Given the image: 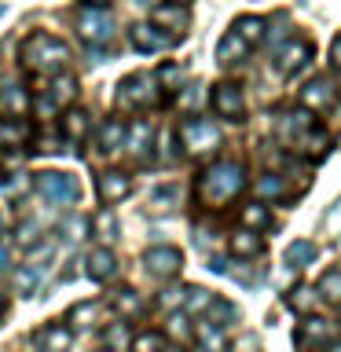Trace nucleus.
<instances>
[{"instance_id": "nucleus-22", "label": "nucleus", "mask_w": 341, "mask_h": 352, "mask_svg": "<svg viewBox=\"0 0 341 352\" xmlns=\"http://www.w3.org/2000/svg\"><path fill=\"white\" fill-rule=\"evenodd\" d=\"M92 235L103 242V246H110V242L118 239V217H114V209H110V206H103L92 217Z\"/></svg>"}, {"instance_id": "nucleus-52", "label": "nucleus", "mask_w": 341, "mask_h": 352, "mask_svg": "<svg viewBox=\"0 0 341 352\" xmlns=\"http://www.w3.org/2000/svg\"><path fill=\"white\" fill-rule=\"evenodd\" d=\"M110 0H85V8H107Z\"/></svg>"}, {"instance_id": "nucleus-3", "label": "nucleus", "mask_w": 341, "mask_h": 352, "mask_svg": "<svg viewBox=\"0 0 341 352\" xmlns=\"http://www.w3.org/2000/svg\"><path fill=\"white\" fill-rule=\"evenodd\" d=\"M33 187H37V195L44 202L52 206H77L81 202V184H77V176L70 173H37L33 176Z\"/></svg>"}, {"instance_id": "nucleus-44", "label": "nucleus", "mask_w": 341, "mask_h": 352, "mask_svg": "<svg viewBox=\"0 0 341 352\" xmlns=\"http://www.w3.org/2000/svg\"><path fill=\"white\" fill-rule=\"evenodd\" d=\"M301 147L308 151V154H323L327 147H330V136H327V132L323 129H316V132H308V136H301Z\"/></svg>"}, {"instance_id": "nucleus-6", "label": "nucleus", "mask_w": 341, "mask_h": 352, "mask_svg": "<svg viewBox=\"0 0 341 352\" xmlns=\"http://www.w3.org/2000/svg\"><path fill=\"white\" fill-rule=\"evenodd\" d=\"M180 140H184V147L191 154H206V151H213L220 143V129L213 125V121H206V118H187L180 125Z\"/></svg>"}, {"instance_id": "nucleus-2", "label": "nucleus", "mask_w": 341, "mask_h": 352, "mask_svg": "<svg viewBox=\"0 0 341 352\" xmlns=\"http://www.w3.org/2000/svg\"><path fill=\"white\" fill-rule=\"evenodd\" d=\"M70 63V44L52 33H33L22 41V66L33 74H63Z\"/></svg>"}, {"instance_id": "nucleus-8", "label": "nucleus", "mask_w": 341, "mask_h": 352, "mask_svg": "<svg viewBox=\"0 0 341 352\" xmlns=\"http://www.w3.org/2000/svg\"><path fill=\"white\" fill-rule=\"evenodd\" d=\"M308 63H312V44L301 41V37H294V41L279 44V52H275V66H279V70H283L286 77L301 74Z\"/></svg>"}, {"instance_id": "nucleus-17", "label": "nucleus", "mask_w": 341, "mask_h": 352, "mask_svg": "<svg viewBox=\"0 0 341 352\" xmlns=\"http://www.w3.org/2000/svg\"><path fill=\"white\" fill-rule=\"evenodd\" d=\"M151 140H154V129L151 121H132V125H125V151L136 154V158H143V154L151 151Z\"/></svg>"}, {"instance_id": "nucleus-11", "label": "nucleus", "mask_w": 341, "mask_h": 352, "mask_svg": "<svg viewBox=\"0 0 341 352\" xmlns=\"http://www.w3.org/2000/svg\"><path fill=\"white\" fill-rule=\"evenodd\" d=\"M74 341V330L66 323H48L41 327L37 334H33V345H37V352H66Z\"/></svg>"}, {"instance_id": "nucleus-26", "label": "nucleus", "mask_w": 341, "mask_h": 352, "mask_svg": "<svg viewBox=\"0 0 341 352\" xmlns=\"http://www.w3.org/2000/svg\"><path fill=\"white\" fill-rule=\"evenodd\" d=\"M228 250L235 253V257H257V253H261V239L253 235L250 228H242V231H235V235L228 239Z\"/></svg>"}, {"instance_id": "nucleus-33", "label": "nucleus", "mask_w": 341, "mask_h": 352, "mask_svg": "<svg viewBox=\"0 0 341 352\" xmlns=\"http://www.w3.org/2000/svg\"><path fill=\"white\" fill-rule=\"evenodd\" d=\"M319 297H323V301H334V305H341V272L338 268H330L323 279H319Z\"/></svg>"}, {"instance_id": "nucleus-48", "label": "nucleus", "mask_w": 341, "mask_h": 352, "mask_svg": "<svg viewBox=\"0 0 341 352\" xmlns=\"http://www.w3.org/2000/svg\"><path fill=\"white\" fill-rule=\"evenodd\" d=\"M154 81H162L165 88H173L176 81H180V66H176V63H165V66H158V74H154Z\"/></svg>"}, {"instance_id": "nucleus-9", "label": "nucleus", "mask_w": 341, "mask_h": 352, "mask_svg": "<svg viewBox=\"0 0 341 352\" xmlns=\"http://www.w3.org/2000/svg\"><path fill=\"white\" fill-rule=\"evenodd\" d=\"M213 110H217V118H224V121H242V114H246L242 88L231 85V81H220L213 88Z\"/></svg>"}, {"instance_id": "nucleus-13", "label": "nucleus", "mask_w": 341, "mask_h": 352, "mask_svg": "<svg viewBox=\"0 0 341 352\" xmlns=\"http://www.w3.org/2000/svg\"><path fill=\"white\" fill-rule=\"evenodd\" d=\"M96 187H99V198L110 206V202H121L129 191H132V180L121 169H107V173H99V180H96Z\"/></svg>"}, {"instance_id": "nucleus-29", "label": "nucleus", "mask_w": 341, "mask_h": 352, "mask_svg": "<svg viewBox=\"0 0 341 352\" xmlns=\"http://www.w3.org/2000/svg\"><path fill=\"white\" fill-rule=\"evenodd\" d=\"M96 316H99V305H96V301H81V305L70 308V316H66V327H70V330H85V327L96 323Z\"/></svg>"}, {"instance_id": "nucleus-47", "label": "nucleus", "mask_w": 341, "mask_h": 352, "mask_svg": "<svg viewBox=\"0 0 341 352\" xmlns=\"http://www.w3.org/2000/svg\"><path fill=\"white\" fill-rule=\"evenodd\" d=\"M85 220L81 217H66V228L59 224V231H66V242H77V239H85Z\"/></svg>"}, {"instance_id": "nucleus-40", "label": "nucleus", "mask_w": 341, "mask_h": 352, "mask_svg": "<svg viewBox=\"0 0 341 352\" xmlns=\"http://www.w3.org/2000/svg\"><path fill=\"white\" fill-rule=\"evenodd\" d=\"M33 184V176H26V173H15V176H0V187H4V195L8 198H19L26 187Z\"/></svg>"}, {"instance_id": "nucleus-15", "label": "nucleus", "mask_w": 341, "mask_h": 352, "mask_svg": "<svg viewBox=\"0 0 341 352\" xmlns=\"http://www.w3.org/2000/svg\"><path fill=\"white\" fill-rule=\"evenodd\" d=\"M334 103V85L327 81V77H316V81H308L301 88V107L305 110H327Z\"/></svg>"}, {"instance_id": "nucleus-45", "label": "nucleus", "mask_w": 341, "mask_h": 352, "mask_svg": "<svg viewBox=\"0 0 341 352\" xmlns=\"http://www.w3.org/2000/svg\"><path fill=\"white\" fill-rule=\"evenodd\" d=\"M15 239H19V246H30V242H37V239H41L37 220H22V224L15 228Z\"/></svg>"}, {"instance_id": "nucleus-43", "label": "nucleus", "mask_w": 341, "mask_h": 352, "mask_svg": "<svg viewBox=\"0 0 341 352\" xmlns=\"http://www.w3.org/2000/svg\"><path fill=\"white\" fill-rule=\"evenodd\" d=\"M30 110H33V114H37L41 121H52L55 114H59V103H55V99H52L48 92H44V96L33 99V107H30Z\"/></svg>"}, {"instance_id": "nucleus-32", "label": "nucleus", "mask_w": 341, "mask_h": 352, "mask_svg": "<svg viewBox=\"0 0 341 352\" xmlns=\"http://www.w3.org/2000/svg\"><path fill=\"white\" fill-rule=\"evenodd\" d=\"M231 33H239V37L253 48V44H261V41H264V19L246 15V19H239V22H235V30H231Z\"/></svg>"}, {"instance_id": "nucleus-25", "label": "nucleus", "mask_w": 341, "mask_h": 352, "mask_svg": "<svg viewBox=\"0 0 341 352\" xmlns=\"http://www.w3.org/2000/svg\"><path fill=\"white\" fill-rule=\"evenodd\" d=\"M165 334H169L176 345H191V341H195V327H191V319H187V312H169Z\"/></svg>"}, {"instance_id": "nucleus-51", "label": "nucleus", "mask_w": 341, "mask_h": 352, "mask_svg": "<svg viewBox=\"0 0 341 352\" xmlns=\"http://www.w3.org/2000/svg\"><path fill=\"white\" fill-rule=\"evenodd\" d=\"M330 55H334V63H338V66H341V37H338V41H334V52H330Z\"/></svg>"}, {"instance_id": "nucleus-39", "label": "nucleus", "mask_w": 341, "mask_h": 352, "mask_svg": "<svg viewBox=\"0 0 341 352\" xmlns=\"http://www.w3.org/2000/svg\"><path fill=\"white\" fill-rule=\"evenodd\" d=\"M242 224L253 228V231H261V228L272 224V217H268V209H264V206H246V209H242Z\"/></svg>"}, {"instance_id": "nucleus-28", "label": "nucleus", "mask_w": 341, "mask_h": 352, "mask_svg": "<svg viewBox=\"0 0 341 352\" xmlns=\"http://www.w3.org/2000/svg\"><path fill=\"white\" fill-rule=\"evenodd\" d=\"M41 275H44L41 264H22V268L15 272V294H22V297H33V290L41 286Z\"/></svg>"}, {"instance_id": "nucleus-57", "label": "nucleus", "mask_w": 341, "mask_h": 352, "mask_svg": "<svg viewBox=\"0 0 341 352\" xmlns=\"http://www.w3.org/2000/svg\"><path fill=\"white\" fill-rule=\"evenodd\" d=\"M0 228H4V217H0Z\"/></svg>"}, {"instance_id": "nucleus-55", "label": "nucleus", "mask_w": 341, "mask_h": 352, "mask_svg": "<svg viewBox=\"0 0 341 352\" xmlns=\"http://www.w3.org/2000/svg\"><path fill=\"white\" fill-rule=\"evenodd\" d=\"M165 352H184V349H165Z\"/></svg>"}, {"instance_id": "nucleus-4", "label": "nucleus", "mask_w": 341, "mask_h": 352, "mask_svg": "<svg viewBox=\"0 0 341 352\" xmlns=\"http://www.w3.org/2000/svg\"><path fill=\"white\" fill-rule=\"evenodd\" d=\"M158 81L151 74H129L125 81L118 85V103L125 110H143L151 103H158Z\"/></svg>"}, {"instance_id": "nucleus-38", "label": "nucleus", "mask_w": 341, "mask_h": 352, "mask_svg": "<svg viewBox=\"0 0 341 352\" xmlns=\"http://www.w3.org/2000/svg\"><path fill=\"white\" fill-rule=\"evenodd\" d=\"M213 305V294L202 290V286H187V297H184V308L187 312H206Z\"/></svg>"}, {"instance_id": "nucleus-18", "label": "nucleus", "mask_w": 341, "mask_h": 352, "mask_svg": "<svg viewBox=\"0 0 341 352\" xmlns=\"http://www.w3.org/2000/svg\"><path fill=\"white\" fill-rule=\"evenodd\" d=\"M125 147V121L121 118H107L103 125H99V151L103 154H118Z\"/></svg>"}, {"instance_id": "nucleus-42", "label": "nucleus", "mask_w": 341, "mask_h": 352, "mask_svg": "<svg viewBox=\"0 0 341 352\" xmlns=\"http://www.w3.org/2000/svg\"><path fill=\"white\" fill-rule=\"evenodd\" d=\"M30 132H26V125H22V121H0V143H22L26 140Z\"/></svg>"}, {"instance_id": "nucleus-46", "label": "nucleus", "mask_w": 341, "mask_h": 352, "mask_svg": "<svg viewBox=\"0 0 341 352\" xmlns=\"http://www.w3.org/2000/svg\"><path fill=\"white\" fill-rule=\"evenodd\" d=\"M107 349L110 352H114V349H121V345H125V338H129V327L125 323H114V327H107Z\"/></svg>"}, {"instance_id": "nucleus-12", "label": "nucleus", "mask_w": 341, "mask_h": 352, "mask_svg": "<svg viewBox=\"0 0 341 352\" xmlns=\"http://www.w3.org/2000/svg\"><path fill=\"white\" fill-rule=\"evenodd\" d=\"M129 41H132V48H136V52H162V48H169V44H173V37H165L154 22H140V26H132Z\"/></svg>"}, {"instance_id": "nucleus-21", "label": "nucleus", "mask_w": 341, "mask_h": 352, "mask_svg": "<svg viewBox=\"0 0 341 352\" xmlns=\"http://www.w3.org/2000/svg\"><path fill=\"white\" fill-rule=\"evenodd\" d=\"M195 341L202 345V352H224L228 345V338H224V327H217V323H198L195 327Z\"/></svg>"}, {"instance_id": "nucleus-36", "label": "nucleus", "mask_w": 341, "mask_h": 352, "mask_svg": "<svg viewBox=\"0 0 341 352\" xmlns=\"http://www.w3.org/2000/svg\"><path fill=\"white\" fill-rule=\"evenodd\" d=\"M301 129H312V110H290V114H283V132L286 136H294V132H301Z\"/></svg>"}, {"instance_id": "nucleus-56", "label": "nucleus", "mask_w": 341, "mask_h": 352, "mask_svg": "<svg viewBox=\"0 0 341 352\" xmlns=\"http://www.w3.org/2000/svg\"><path fill=\"white\" fill-rule=\"evenodd\" d=\"M0 15H4V4H0Z\"/></svg>"}, {"instance_id": "nucleus-54", "label": "nucleus", "mask_w": 341, "mask_h": 352, "mask_svg": "<svg viewBox=\"0 0 341 352\" xmlns=\"http://www.w3.org/2000/svg\"><path fill=\"white\" fill-rule=\"evenodd\" d=\"M0 312H4V294H0Z\"/></svg>"}, {"instance_id": "nucleus-27", "label": "nucleus", "mask_w": 341, "mask_h": 352, "mask_svg": "<svg viewBox=\"0 0 341 352\" xmlns=\"http://www.w3.org/2000/svg\"><path fill=\"white\" fill-rule=\"evenodd\" d=\"M48 96L55 99V103H74L77 99V81L70 74H52V85H48Z\"/></svg>"}, {"instance_id": "nucleus-24", "label": "nucleus", "mask_w": 341, "mask_h": 352, "mask_svg": "<svg viewBox=\"0 0 341 352\" xmlns=\"http://www.w3.org/2000/svg\"><path fill=\"white\" fill-rule=\"evenodd\" d=\"M110 305H114V312H118L121 319L143 316V301H140L136 290H114V294H110Z\"/></svg>"}, {"instance_id": "nucleus-49", "label": "nucleus", "mask_w": 341, "mask_h": 352, "mask_svg": "<svg viewBox=\"0 0 341 352\" xmlns=\"http://www.w3.org/2000/svg\"><path fill=\"white\" fill-rule=\"evenodd\" d=\"M37 151H44V154L63 151V136H55V132H44V136L37 140Z\"/></svg>"}, {"instance_id": "nucleus-31", "label": "nucleus", "mask_w": 341, "mask_h": 352, "mask_svg": "<svg viewBox=\"0 0 341 352\" xmlns=\"http://www.w3.org/2000/svg\"><path fill=\"white\" fill-rule=\"evenodd\" d=\"M246 52H250V44L242 41L239 33H228V37L220 41V48H217V59H220V63H239Z\"/></svg>"}, {"instance_id": "nucleus-14", "label": "nucleus", "mask_w": 341, "mask_h": 352, "mask_svg": "<svg viewBox=\"0 0 341 352\" xmlns=\"http://www.w3.org/2000/svg\"><path fill=\"white\" fill-rule=\"evenodd\" d=\"M30 107H33V99L22 85H4L0 88V114L4 118H22V114H30Z\"/></svg>"}, {"instance_id": "nucleus-37", "label": "nucleus", "mask_w": 341, "mask_h": 352, "mask_svg": "<svg viewBox=\"0 0 341 352\" xmlns=\"http://www.w3.org/2000/svg\"><path fill=\"white\" fill-rule=\"evenodd\" d=\"M235 316H239V308L231 301H220V297H213V305L206 308V319L217 323V327H224V319H235Z\"/></svg>"}, {"instance_id": "nucleus-20", "label": "nucleus", "mask_w": 341, "mask_h": 352, "mask_svg": "<svg viewBox=\"0 0 341 352\" xmlns=\"http://www.w3.org/2000/svg\"><path fill=\"white\" fill-rule=\"evenodd\" d=\"M88 132H92V118H88V110L81 107H70L63 114V136L66 140H85Z\"/></svg>"}, {"instance_id": "nucleus-30", "label": "nucleus", "mask_w": 341, "mask_h": 352, "mask_svg": "<svg viewBox=\"0 0 341 352\" xmlns=\"http://www.w3.org/2000/svg\"><path fill=\"white\" fill-rule=\"evenodd\" d=\"M312 261H316V246L308 239H297L286 246V264H290V268H305V264H312Z\"/></svg>"}, {"instance_id": "nucleus-5", "label": "nucleus", "mask_w": 341, "mask_h": 352, "mask_svg": "<svg viewBox=\"0 0 341 352\" xmlns=\"http://www.w3.org/2000/svg\"><path fill=\"white\" fill-rule=\"evenodd\" d=\"M74 26H77V37L85 44H107L114 37V19H110L103 8H81L74 19Z\"/></svg>"}, {"instance_id": "nucleus-19", "label": "nucleus", "mask_w": 341, "mask_h": 352, "mask_svg": "<svg viewBox=\"0 0 341 352\" xmlns=\"http://www.w3.org/2000/svg\"><path fill=\"white\" fill-rule=\"evenodd\" d=\"M151 22H154L158 30L169 26L173 33H184V26H187V11H184V4H162V8L151 11Z\"/></svg>"}, {"instance_id": "nucleus-34", "label": "nucleus", "mask_w": 341, "mask_h": 352, "mask_svg": "<svg viewBox=\"0 0 341 352\" xmlns=\"http://www.w3.org/2000/svg\"><path fill=\"white\" fill-rule=\"evenodd\" d=\"M253 191H257L261 198H283L286 184H283V176H275V173H264L261 180L253 184Z\"/></svg>"}, {"instance_id": "nucleus-23", "label": "nucleus", "mask_w": 341, "mask_h": 352, "mask_svg": "<svg viewBox=\"0 0 341 352\" xmlns=\"http://www.w3.org/2000/svg\"><path fill=\"white\" fill-rule=\"evenodd\" d=\"M316 301H319V290H312V286H294V290L286 294V308L297 316H312Z\"/></svg>"}, {"instance_id": "nucleus-41", "label": "nucleus", "mask_w": 341, "mask_h": 352, "mask_svg": "<svg viewBox=\"0 0 341 352\" xmlns=\"http://www.w3.org/2000/svg\"><path fill=\"white\" fill-rule=\"evenodd\" d=\"M184 297H187L184 286H165V290L158 294V308H165V312H176V308L184 305Z\"/></svg>"}, {"instance_id": "nucleus-1", "label": "nucleus", "mask_w": 341, "mask_h": 352, "mask_svg": "<svg viewBox=\"0 0 341 352\" xmlns=\"http://www.w3.org/2000/svg\"><path fill=\"white\" fill-rule=\"evenodd\" d=\"M246 187V169L239 162H213L198 176V198L206 206H224Z\"/></svg>"}, {"instance_id": "nucleus-53", "label": "nucleus", "mask_w": 341, "mask_h": 352, "mask_svg": "<svg viewBox=\"0 0 341 352\" xmlns=\"http://www.w3.org/2000/svg\"><path fill=\"white\" fill-rule=\"evenodd\" d=\"M173 4H191V0H173Z\"/></svg>"}, {"instance_id": "nucleus-35", "label": "nucleus", "mask_w": 341, "mask_h": 352, "mask_svg": "<svg viewBox=\"0 0 341 352\" xmlns=\"http://www.w3.org/2000/svg\"><path fill=\"white\" fill-rule=\"evenodd\" d=\"M132 352H165V338L158 330H143V334L132 338Z\"/></svg>"}, {"instance_id": "nucleus-50", "label": "nucleus", "mask_w": 341, "mask_h": 352, "mask_svg": "<svg viewBox=\"0 0 341 352\" xmlns=\"http://www.w3.org/2000/svg\"><path fill=\"white\" fill-rule=\"evenodd\" d=\"M8 264H11V253H8V246H4V242H0V272H4Z\"/></svg>"}, {"instance_id": "nucleus-10", "label": "nucleus", "mask_w": 341, "mask_h": 352, "mask_svg": "<svg viewBox=\"0 0 341 352\" xmlns=\"http://www.w3.org/2000/svg\"><path fill=\"white\" fill-rule=\"evenodd\" d=\"M85 264H88V279L92 283H110L118 275V257H114V250L110 246H96L92 253L85 257Z\"/></svg>"}, {"instance_id": "nucleus-16", "label": "nucleus", "mask_w": 341, "mask_h": 352, "mask_svg": "<svg viewBox=\"0 0 341 352\" xmlns=\"http://www.w3.org/2000/svg\"><path fill=\"white\" fill-rule=\"evenodd\" d=\"M297 341L301 345H327V341H334V323L319 319V316H308L301 323V330H297Z\"/></svg>"}, {"instance_id": "nucleus-7", "label": "nucleus", "mask_w": 341, "mask_h": 352, "mask_svg": "<svg viewBox=\"0 0 341 352\" xmlns=\"http://www.w3.org/2000/svg\"><path fill=\"white\" fill-rule=\"evenodd\" d=\"M143 264H147V272L154 279H173V275H180V268H184V253L176 246H151L143 253Z\"/></svg>"}]
</instances>
